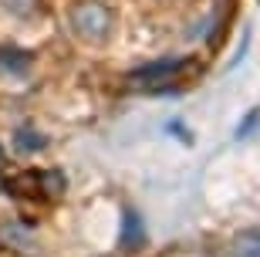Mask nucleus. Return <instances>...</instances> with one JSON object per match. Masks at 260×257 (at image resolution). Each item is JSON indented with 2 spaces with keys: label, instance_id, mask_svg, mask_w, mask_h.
<instances>
[{
  "label": "nucleus",
  "instance_id": "obj_1",
  "mask_svg": "<svg viewBox=\"0 0 260 257\" xmlns=\"http://www.w3.org/2000/svg\"><path fill=\"white\" fill-rule=\"evenodd\" d=\"M68 24H71V31L85 44H102L112 34L115 17H112V10L102 0H78L75 7H71V14H68Z\"/></svg>",
  "mask_w": 260,
  "mask_h": 257
},
{
  "label": "nucleus",
  "instance_id": "obj_2",
  "mask_svg": "<svg viewBox=\"0 0 260 257\" xmlns=\"http://www.w3.org/2000/svg\"><path fill=\"white\" fill-rule=\"evenodd\" d=\"M186 68H189V58H159V61H149V65L128 71V81L135 88H145V85H155V81H173Z\"/></svg>",
  "mask_w": 260,
  "mask_h": 257
},
{
  "label": "nucleus",
  "instance_id": "obj_3",
  "mask_svg": "<svg viewBox=\"0 0 260 257\" xmlns=\"http://www.w3.org/2000/svg\"><path fill=\"white\" fill-rule=\"evenodd\" d=\"M122 244H125V250H139L145 244V227H142V220H139L135 210H128L125 217H122Z\"/></svg>",
  "mask_w": 260,
  "mask_h": 257
},
{
  "label": "nucleus",
  "instance_id": "obj_4",
  "mask_svg": "<svg viewBox=\"0 0 260 257\" xmlns=\"http://www.w3.org/2000/svg\"><path fill=\"white\" fill-rule=\"evenodd\" d=\"M0 240H7V247H17V250H30L34 247V234L20 223H4L0 227Z\"/></svg>",
  "mask_w": 260,
  "mask_h": 257
},
{
  "label": "nucleus",
  "instance_id": "obj_5",
  "mask_svg": "<svg viewBox=\"0 0 260 257\" xmlns=\"http://www.w3.org/2000/svg\"><path fill=\"white\" fill-rule=\"evenodd\" d=\"M233 254L237 257H260V230H243L233 240Z\"/></svg>",
  "mask_w": 260,
  "mask_h": 257
},
{
  "label": "nucleus",
  "instance_id": "obj_6",
  "mask_svg": "<svg viewBox=\"0 0 260 257\" xmlns=\"http://www.w3.org/2000/svg\"><path fill=\"white\" fill-rule=\"evenodd\" d=\"M0 65H7L10 71H24V68L30 65V58L24 54V51H7V48H4V51H0Z\"/></svg>",
  "mask_w": 260,
  "mask_h": 257
},
{
  "label": "nucleus",
  "instance_id": "obj_7",
  "mask_svg": "<svg viewBox=\"0 0 260 257\" xmlns=\"http://www.w3.org/2000/svg\"><path fill=\"white\" fill-rule=\"evenodd\" d=\"M44 142H48V139H44L41 132H34V129H24V132L17 135V146L24 149V153H34V149H44Z\"/></svg>",
  "mask_w": 260,
  "mask_h": 257
},
{
  "label": "nucleus",
  "instance_id": "obj_8",
  "mask_svg": "<svg viewBox=\"0 0 260 257\" xmlns=\"http://www.w3.org/2000/svg\"><path fill=\"white\" fill-rule=\"evenodd\" d=\"M4 10H10L14 17H30L34 10H38V0H0Z\"/></svg>",
  "mask_w": 260,
  "mask_h": 257
},
{
  "label": "nucleus",
  "instance_id": "obj_9",
  "mask_svg": "<svg viewBox=\"0 0 260 257\" xmlns=\"http://www.w3.org/2000/svg\"><path fill=\"white\" fill-rule=\"evenodd\" d=\"M257 125H260V108H253V112H247V119L237 125V139H247L250 129H257Z\"/></svg>",
  "mask_w": 260,
  "mask_h": 257
},
{
  "label": "nucleus",
  "instance_id": "obj_10",
  "mask_svg": "<svg viewBox=\"0 0 260 257\" xmlns=\"http://www.w3.org/2000/svg\"><path fill=\"white\" fill-rule=\"evenodd\" d=\"M41 183L48 186L51 196H58V193L64 190V176H61V173H44V176H41Z\"/></svg>",
  "mask_w": 260,
  "mask_h": 257
}]
</instances>
